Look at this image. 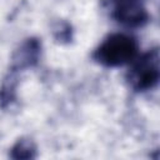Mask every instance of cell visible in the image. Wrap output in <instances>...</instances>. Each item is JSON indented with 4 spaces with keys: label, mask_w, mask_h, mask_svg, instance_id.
<instances>
[{
    "label": "cell",
    "mask_w": 160,
    "mask_h": 160,
    "mask_svg": "<svg viewBox=\"0 0 160 160\" xmlns=\"http://www.w3.org/2000/svg\"><path fill=\"white\" fill-rule=\"evenodd\" d=\"M138 55L136 40L126 34L109 35L94 51L92 58L104 66H122L130 64Z\"/></svg>",
    "instance_id": "obj_1"
},
{
    "label": "cell",
    "mask_w": 160,
    "mask_h": 160,
    "mask_svg": "<svg viewBox=\"0 0 160 160\" xmlns=\"http://www.w3.org/2000/svg\"><path fill=\"white\" fill-rule=\"evenodd\" d=\"M41 45L38 39H28L25 40L14 52L11 58V66L10 69L21 71L26 68L34 66L40 58Z\"/></svg>",
    "instance_id": "obj_4"
},
{
    "label": "cell",
    "mask_w": 160,
    "mask_h": 160,
    "mask_svg": "<svg viewBox=\"0 0 160 160\" xmlns=\"http://www.w3.org/2000/svg\"><path fill=\"white\" fill-rule=\"evenodd\" d=\"M111 5L112 18L122 25L131 28L142 26L149 19L141 0H111Z\"/></svg>",
    "instance_id": "obj_3"
},
{
    "label": "cell",
    "mask_w": 160,
    "mask_h": 160,
    "mask_svg": "<svg viewBox=\"0 0 160 160\" xmlns=\"http://www.w3.org/2000/svg\"><path fill=\"white\" fill-rule=\"evenodd\" d=\"M130 69L126 72V80L135 91H145L152 89L160 78L159 70V51L156 49L135 58L130 62Z\"/></svg>",
    "instance_id": "obj_2"
},
{
    "label": "cell",
    "mask_w": 160,
    "mask_h": 160,
    "mask_svg": "<svg viewBox=\"0 0 160 160\" xmlns=\"http://www.w3.org/2000/svg\"><path fill=\"white\" fill-rule=\"evenodd\" d=\"M54 34L58 40H69L71 38V30L68 24H59V28H55Z\"/></svg>",
    "instance_id": "obj_6"
},
{
    "label": "cell",
    "mask_w": 160,
    "mask_h": 160,
    "mask_svg": "<svg viewBox=\"0 0 160 160\" xmlns=\"http://www.w3.org/2000/svg\"><path fill=\"white\" fill-rule=\"evenodd\" d=\"M36 156V148L29 139L19 140L11 149V158L14 159H32Z\"/></svg>",
    "instance_id": "obj_5"
}]
</instances>
